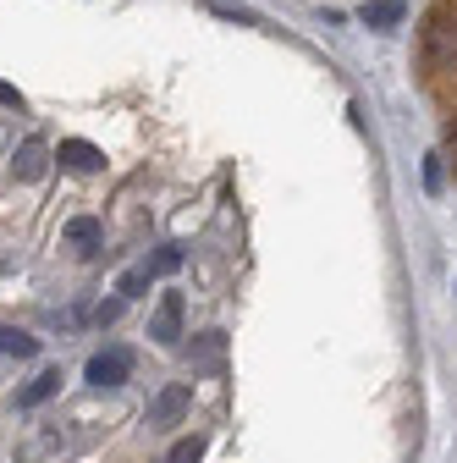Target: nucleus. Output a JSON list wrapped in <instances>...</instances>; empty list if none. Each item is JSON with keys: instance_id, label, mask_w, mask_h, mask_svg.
I'll return each instance as SVG.
<instances>
[{"instance_id": "f257e3e1", "label": "nucleus", "mask_w": 457, "mask_h": 463, "mask_svg": "<svg viewBox=\"0 0 457 463\" xmlns=\"http://www.w3.org/2000/svg\"><path fill=\"white\" fill-rule=\"evenodd\" d=\"M419 55H424V72H430V83L446 94V89L457 83V6H452V0H441V6L424 17Z\"/></svg>"}, {"instance_id": "f03ea898", "label": "nucleus", "mask_w": 457, "mask_h": 463, "mask_svg": "<svg viewBox=\"0 0 457 463\" xmlns=\"http://www.w3.org/2000/svg\"><path fill=\"white\" fill-rule=\"evenodd\" d=\"M127 370H133L127 347H105V354H94V359H89V386H122V381H127Z\"/></svg>"}, {"instance_id": "7ed1b4c3", "label": "nucleus", "mask_w": 457, "mask_h": 463, "mask_svg": "<svg viewBox=\"0 0 457 463\" xmlns=\"http://www.w3.org/2000/svg\"><path fill=\"white\" fill-rule=\"evenodd\" d=\"M149 336H154V342H165V347L182 336V293H165V298H160V309H154V326H149Z\"/></svg>"}, {"instance_id": "20e7f679", "label": "nucleus", "mask_w": 457, "mask_h": 463, "mask_svg": "<svg viewBox=\"0 0 457 463\" xmlns=\"http://www.w3.org/2000/svg\"><path fill=\"white\" fill-rule=\"evenodd\" d=\"M188 414V386H165L154 402H149V425H177Z\"/></svg>"}, {"instance_id": "39448f33", "label": "nucleus", "mask_w": 457, "mask_h": 463, "mask_svg": "<svg viewBox=\"0 0 457 463\" xmlns=\"http://www.w3.org/2000/svg\"><path fill=\"white\" fill-rule=\"evenodd\" d=\"M12 165H17V177H23V183H39V177H44V165H50V149H44L39 138H23V149H17Z\"/></svg>"}, {"instance_id": "423d86ee", "label": "nucleus", "mask_w": 457, "mask_h": 463, "mask_svg": "<svg viewBox=\"0 0 457 463\" xmlns=\"http://www.w3.org/2000/svg\"><path fill=\"white\" fill-rule=\"evenodd\" d=\"M61 165H72V171H99L105 155H99L94 144H83V138H67V144H61Z\"/></svg>"}, {"instance_id": "0eeeda50", "label": "nucleus", "mask_w": 457, "mask_h": 463, "mask_svg": "<svg viewBox=\"0 0 457 463\" xmlns=\"http://www.w3.org/2000/svg\"><path fill=\"white\" fill-rule=\"evenodd\" d=\"M39 354V342L17 326H0V359H33Z\"/></svg>"}, {"instance_id": "6e6552de", "label": "nucleus", "mask_w": 457, "mask_h": 463, "mask_svg": "<svg viewBox=\"0 0 457 463\" xmlns=\"http://www.w3.org/2000/svg\"><path fill=\"white\" fill-rule=\"evenodd\" d=\"M359 17H364L369 28H391V23H403V17H408V6H403V0H369Z\"/></svg>"}, {"instance_id": "1a4fd4ad", "label": "nucleus", "mask_w": 457, "mask_h": 463, "mask_svg": "<svg viewBox=\"0 0 457 463\" xmlns=\"http://www.w3.org/2000/svg\"><path fill=\"white\" fill-rule=\"evenodd\" d=\"M61 447H67V436H61V430H44V436L23 441V452H17V458H23V463H39V458H55Z\"/></svg>"}, {"instance_id": "9d476101", "label": "nucleus", "mask_w": 457, "mask_h": 463, "mask_svg": "<svg viewBox=\"0 0 457 463\" xmlns=\"http://www.w3.org/2000/svg\"><path fill=\"white\" fill-rule=\"evenodd\" d=\"M55 386H61V375H55V370H44V375H39V381H33L23 397H17V402H23V409H39V402H50V397H55Z\"/></svg>"}, {"instance_id": "9b49d317", "label": "nucleus", "mask_w": 457, "mask_h": 463, "mask_svg": "<svg viewBox=\"0 0 457 463\" xmlns=\"http://www.w3.org/2000/svg\"><path fill=\"white\" fill-rule=\"evenodd\" d=\"M67 238H72L78 249H94V243H99V221H94V215H78V221L67 226Z\"/></svg>"}, {"instance_id": "f8f14e48", "label": "nucleus", "mask_w": 457, "mask_h": 463, "mask_svg": "<svg viewBox=\"0 0 457 463\" xmlns=\"http://www.w3.org/2000/svg\"><path fill=\"white\" fill-rule=\"evenodd\" d=\"M199 458H204V441L199 436H188V441H177V447L165 452V463H199Z\"/></svg>"}, {"instance_id": "ddd939ff", "label": "nucleus", "mask_w": 457, "mask_h": 463, "mask_svg": "<svg viewBox=\"0 0 457 463\" xmlns=\"http://www.w3.org/2000/svg\"><path fill=\"white\" fill-rule=\"evenodd\" d=\"M220 347H226V336H220V331H204V342L193 347V359H199V364H215V359H220Z\"/></svg>"}, {"instance_id": "4468645a", "label": "nucleus", "mask_w": 457, "mask_h": 463, "mask_svg": "<svg viewBox=\"0 0 457 463\" xmlns=\"http://www.w3.org/2000/svg\"><path fill=\"white\" fill-rule=\"evenodd\" d=\"M144 287H149V265H138V270H127V276H122V298H138Z\"/></svg>"}, {"instance_id": "2eb2a0df", "label": "nucleus", "mask_w": 457, "mask_h": 463, "mask_svg": "<svg viewBox=\"0 0 457 463\" xmlns=\"http://www.w3.org/2000/svg\"><path fill=\"white\" fill-rule=\"evenodd\" d=\"M177 265H182V249H160L154 254V270H177Z\"/></svg>"}, {"instance_id": "dca6fc26", "label": "nucleus", "mask_w": 457, "mask_h": 463, "mask_svg": "<svg viewBox=\"0 0 457 463\" xmlns=\"http://www.w3.org/2000/svg\"><path fill=\"white\" fill-rule=\"evenodd\" d=\"M424 188H430V194L441 188V155H430V160H424Z\"/></svg>"}, {"instance_id": "f3484780", "label": "nucleus", "mask_w": 457, "mask_h": 463, "mask_svg": "<svg viewBox=\"0 0 457 463\" xmlns=\"http://www.w3.org/2000/svg\"><path fill=\"white\" fill-rule=\"evenodd\" d=\"M446 149L457 155V116H452V122H446Z\"/></svg>"}, {"instance_id": "a211bd4d", "label": "nucleus", "mask_w": 457, "mask_h": 463, "mask_svg": "<svg viewBox=\"0 0 457 463\" xmlns=\"http://www.w3.org/2000/svg\"><path fill=\"white\" fill-rule=\"evenodd\" d=\"M0 105H23V99H17V89H6V83H0Z\"/></svg>"}, {"instance_id": "6ab92c4d", "label": "nucleus", "mask_w": 457, "mask_h": 463, "mask_svg": "<svg viewBox=\"0 0 457 463\" xmlns=\"http://www.w3.org/2000/svg\"><path fill=\"white\" fill-rule=\"evenodd\" d=\"M452 6H457V0H452Z\"/></svg>"}]
</instances>
